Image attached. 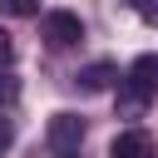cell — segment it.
Instances as JSON below:
<instances>
[{
	"label": "cell",
	"instance_id": "obj_1",
	"mask_svg": "<svg viewBox=\"0 0 158 158\" xmlns=\"http://www.w3.org/2000/svg\"><path fill=\"white\" fill-rule=\"evenodd\" d=\"M40 35H44L49 49H69V44L84 40V25H79V15H69V10H49V15L40 20Z\"/></svg>",
	"mask_w": 158,
	"mask_h": 158
},
{
	"label": "cell",
	"instance_id": "obj_2",
	"mask_svg": "<svg viewBox=\"0 0 158 158\" xmlns=\"http://www.w3.org/2000/svg\"><path fill=\"white\" fill-rule=\"evenodd\" d=\"M84 143V118L79 114H49V148L54 153H74Z\"/></svg>",
	"mask_w": 158,
	"mask_h": 158
},
{
	"label": "cell",
	"instance_id": "obj_3",
	"mask_svg": "<svg viewBox=\"0 0 158 158\" xmlns=\"http://www.w3.org/2000/svg\"><path fill=\"white\" fill-rule=\"evenodd\" d=\"M109 158H158V143H153V133L128 128V133H118V138H114Z\"/></svg>",
	"mask_w": 158,
	"mask_h": 158
},
{
	"label": "cell",
	"instance_id": "obj_4",
	"mask_svg": "<svg viewBox=\"0 0 158 158\" xmlns=\"http://www.w3.org/2000/svg\"><path fill=\"white\" fill-rule=\"evenodd\" d=\"M114 79H118V69H114L109 59H94L89 69H79V79H74V84H79L84 94H104V89H109Z\"/></svg>",
	"mask_w": 158,
	"mask_h": 158
},
{
	"label": "cell",
	"instance_id": "obj_5",
	"mask_svg": "<svg viewBox=\"0 0 158 158\" xmlns=\"http://www.w3.org/2000/svg\"><path fill=\"white\" fill-rule=\"evenodd\" d=\"M128 84L138 89V94H158V54H138L133 59V69H128Z\"/></svg>",
	"mask_w": 158,
	"mask_h": 158
},
{
	"label": "cell",
	"instance_id": "obj_6",
	"mask_svg": "<svg viewBox=\"0 0 158 158\" xmlns=\"http://www.w3.org/2000/svg\"><path fill=\"white\" fill-rule=\"evenodd\" d=\"M143 104H148V94H138L133 84H123V89H118V114H123V118L143 114Z\"/></svg>",
	"mask_w": 158,
	"mask_h": 158
},
{
	"label": "cell",
	"instance_id": "obj_7",
	"mask_svg": "<svg viewBox=\"0 0 158 158\" xmlns=\"http://www.w3.org/2000/svg\"><path fill=\"white\" fill-rule=\"evenodd\" d=\"M0 15H15V20H30V15H40V0H0Z\"/></svg>",
	"mask_w": 158,
	"mask_h": 158
},
{
	"label": "cell",
	"instance_id": "obj_8",
	"mask_svg": "<svg viewBox=\"0 0 158 158\" xmlns=\"http://www.w3.org/2000/svg\"><path fill=\"white\" fill-rule=\"evenodd\" d=\"M133 10H138L148 25H158V0H133Z\"/></svg>",
	"mask_w": 158,
	"mask_h": 158
},
{
	"label": "cell",
	"instance_id": "obj_9",
	"mask_svg": "<svg viewBox=\"0 0 158 158\" xmlns=\"http://www.w3.org/2000/svg\"><path fill=\"white\" fill-rule=\"evenodd\" d=\"M10 143H15V123L0 118V153H10Z\"/></svg>",
	"mask_w": 158,
	"mask_h": 158
},
{
	"label": "cell",
	"instance_id": "obj_10",
	"mask_svg": "<svg viewBox=\"0 0 158 158\" xmlns=\"http://www.w3.org/2000/svg\"><path fill=\"white\" fill-rule=\"evenodd\" d=\"M10 59H15V44H10V35L0 30V64H10Z\"/></svg>",
	"mask_w": 158,
	"mask_h": 158
},
{
	"label": "cell",
	"instance_id": "obj_11",
	"mask_svg": "<svg viewBox=\"0 0 158 158\" xmlns=\"http://www.w3.org/2000/svg\"><path fill=\"white\" fill-rule=\"evenodd\" d=\"M10 94H15V84H10V79H0V99H10Z\"/></svg>",
	"mask_w": 158,
	"mask_h": 158
},
{
	"label": "cell",
	"instance_id": "obj_12",
	"mask_svg": "<svg viewBox=\"0 0 158 158\" xmlns=\"http://www.w3.org/2000/svg\"><path fill=\"white\" fill-rule=\"evenodd\" d=\"M128 5H133V0H128Z\"/></svg>",
	"mask_w": 158,
	"mask_h": 158
}]
</instances>
